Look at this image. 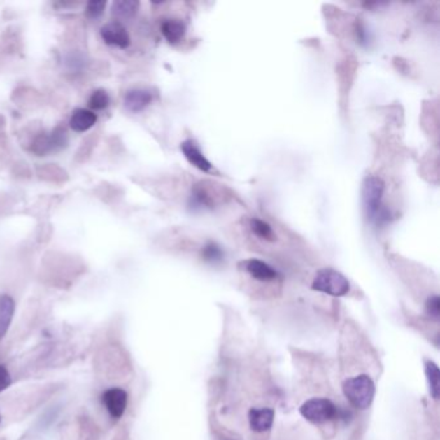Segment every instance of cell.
Here are the masks:
<instances>
[{"label":"cell","instance_id":"cell-1","mask_svg":"<svg viewBox=\"0 0 440 440\" xmlns=\"http://www.w3.org/2000/svg\"><path fill=\"white\" fill-rule=\"evenodd\" d=\"M385 181L378 176H368L362 187V199L369 221L381 226L389 221L390 213L382 206Z\"/></svg>","mask_w":440,"mask_h":440},{"label":"cell","instance_id":"cell-2","mask_svg":"<svg viewBox=\"0 0 440 440\" xmlns=\"http://www.w3.org/2000/svg\"><path fill=\"white\" fill-rule=\"evenodd\" d=\"M374 382L367 374H360L346 380L343 383V394L353 407L367 409L372 404L374 398Z\"/></svg>","mask_w":440,"mask_h":440},{"label":"cell","instance_id":"cell-3","mask_svg":"<svg viewBox=\"0 0 440 440\" xmlns=\"http://www.w3.org/2000/svg\"><path fill=\"white\" fill-rule=\"evenodd\" d=\"M313 290L329 294L333 297H342L350 291L348 278L333 269H322L318 271L313 282Z\"/></svg>","mask_w":440,"mask_h":440},{"label":"cell","instance_id":"cell-4","mask_svg":"<svg viewBox=\"0 0 440 440\" xmlns=\"http://www.w3.org/2000/svg\"><path fill=\"white\" fill-rule=\"evenodd\" d=\"M69 145L66 129L59 125L50 134L41 133L34 139L31 151L38 157H45L52 152H59Z\"/></svg>","mask_w":440,"mask_h":440},{"label":"cell","instance_id":"cell-5","mask_svg":"<svg viewBox=\"0 0 440 440\" xmlns=\"http://www.w3.org/2000/svg\"><path fill=\"white\" fill-rule=\"evenodd\" d=\"M299 412L313 424H324L336 417L337 408L328 399L314 398L306 400L299 408Z\"/></svg>","mask_w":440,"mask_h":440},{"label":"cell","instance_id":"cell-6","mask_svg":"<svg viewBox=\"0 0 440 440\" xmlns=\"http://www.w3.org/2000/svg\"><path fill=\"white\" fill-rule=\"evenodd\" d=\"M101 38L108 45L117 47L120 50L128 48L131 44V38H129V34L127 31V29L118 21L102 26L101 27Z\"/></svg>","mask_w":440,"mask_h":440},{"label":"cell","instance_id":"cell-7","mask_svg":"<svg viewBox=\"0 0 440 440\" xmlns=\"http://www.w3.org/2000/svg\"><path fill=\"white\" fill-rule=\"evenodd\" d=\"M239 266L244 271H247L253 279H257L261 282H271V281H275L279 275L274 267H271L269 264H266L261 260H256V258L243 261L239 264Z\"/></svg>","mask_w":440,"mask_h":440},{"label":"cell","instance_id":"cell-8","mask_svg":"<svg viewBox=\"0 0 440 440\" xmlns=\"http://www.w3.org/2000/svg\"><path fill=\"white\" fill-rule=\"evenodd\" d=\"M102 402L113 418H120L125 412L128 395L125 390L114 388L105 391V394L102 395Z\"/></svg>","mask_w":440,"mask_h":440},{"label":"cell","instance_id":"cell-9","mask_svg":"<svg viewBox=\"0 0 440 440\" xmlns=\"http://www.w3.org/2000/svg\"><path fill=\"white\" fill-rule=\"evenodd\" d=\"M181 151H183V157L190 163L191 166L198 168L199 171L203 172H211L212 171V164L208 160L204 154L201 152L198 143L194 140H186L181 143Z\"/></svg>","mask_w":440,"mask_h":440},{"label":"cell","instance_id":"cell-10","mask_svg":"<svg viewBox=\"0 0 440 440\" xmlns=\"http://www.w3.org/2000/svg\"><path fill=\"white\" fill-rule=\"evenodd\" d=\"M154 100V94L146 88H133L125 93V106L131 113H140Z\"/></svg>","mask_w":440,"mask_h":440},{"label":"cell","instance_id":"cell-11","mask_svg":"<svg viewBox=\"0 0 440 440\" xmlns=\"http://www.w3.org/2000/svg\"><path fill=\"white\" fill-rule=\"evenodd\" d=\"M274 411L271 408H252L248 416L250 429L256 432L270 430L274 424Z\"/></svg>","mask_w":440,"mask_h":440},{"label":"cell","instance_id":"cell-12","mask_svg":"<svg viewBox=\"0 0 440 440\" xmlns=\"http://www.w3.org/2000/svg\"><path fill=\"white\" fill-rule=\"evenodd\" d=\"M97 122V115L87 108H76L73 111L69 125L71 129L78 133L87 132Z\"/></svg>","mask_w":440,"mask_h":440},{"label":"cell","instance_id":"cell-13","mask_svg":"<svg viewBox=\"0 0 440 440\" xmlns=\"http://www.w3.org/2000/svg\"><path fill=\"white\" fill-rule=\"evenodd\" d=\"M189 207L192 211H201L206 208L213 207V199L211 197V192L207 189V186H204V183L195 185V187L192 189L190 199H189Z\"/></svg>","mask_w":440,"mask_h":440},{"label":"cell","instance_id":"cell-14","mask_svg":"<svg viewBox=\"0 0 440 440\" xmlns=\"http://www.w3.org/2000/svg\"><path fill=\"white\" fill-rule=\"evenodd\" d=\"M13 314L15 301L8 294H3L0 297V339H3L8 332Z\"/></svg>","mask_w":440,"mask_h":440},{"label":"cell","instance_id":"cell-15","mask_svg":"<svg viewBox=\"0 0 440 440\" xmlns=\"http://www.w3.org/2000/svg\"><path fill=\"white\" fill-rule=\"evenodd\" d=\"M160 30L166 42L171 44L181 42L186 34V26L180 20H166L160 26Z\"/></svg>","mask_w":440,"mask_h":440},{"label":"cell","instance_id":"cell-16","mask_svg":"<svg viewBox=\"0 0 440 440\" xmlns=\"http://www.w3.org/2000/svg\"><path fill=\"white\" fill-rule=\"evenodd\" d=\"M425 374L429 382V389L432 398L435 400L439 399L440 392V374L439 368L434 362H426L425 364Z\"/></svg>","mask_w":440,"mask_h":440},{"label":"cell","instance_id":"cell-17","mask_svg":"<svg viewBox=\"0 0 440 440\" xmlns=\"http://www.w3.org/2000/svg\"><path fill=\"white\" fill-rule=\"evenodd\" d=\"M140 3L134 0H118L113 3V15L119 18H131L137 13Z\"/></svg>","mask_w":440,"mask_h":440},{"label":"cell","instance_id":"cell-18","mask_svg":"<svg viewBox=\"0 0 440 440\" xmlns=\"http://www.w3.org/2000/svg\"><path fill=\"white\" fill-rule=\"evenodd\" d=\"M250 232L255 234L257 238L262 241H275V234L273 227L270 225L260 220V218H252L250 221Z\"/></svg>","mask_w":440,"mask_h":440},{"label":"cell","instance_id":"cell-19","mask_svg":"<svg viewBox=\"0 0 440 440\" xmlns=\"http://www.w3.org/2000/svg\"><path fill=\"white\" fill-rule=\"evenodd\" d=\"M90 108L93 110H104L108 108L110 105V96L105 90H96L91 94L90 100H88Z\"/></svg>","mask_w":440,"mask_h":440},{"label":"cell","instance_id":"cell-20","mask_svg":"<svg viewBox=\"0 0 440 440\" xmlns=\"http://www.w3.org/2000/svg\"><path fill=\"white\" fill-rule=\"evenodd\" d=\"M203 257L211 264H217V262L222 261L224 252L220 246H217L216 243L211 241L203 248Z\"/></svg>","mask_w":440,"mask_h":440},{"label":"cell","instance_id":"cell-21","mask_svg":"<svg viewBox=\"0 0 440 440\" xmlns=\"http://www.w3.org/2000/svg\"><path fill=\"white\" fill-rule=\"evenodd\" d=\"M106 8V1H90L85 7V15L91 20H97L104 15V10Z\"/></svg>","mask_w":440,"mask_h":440},{"label":"cell","instance_id":"cell-22","mask_svg":"<svg viewBox=\"0 0 440 440\" xmlns=\"http://www.w3.org/2000/svg\"><path fill=\"white\" fill-rule=\"evenodd\" d=\"M426 314L432 319H439L440 316V299L438 296H432L426 301Z\"/></svg>","mask_w":440,"mask_h":440},{"label":"cell","instance_id":"cell-23","mask_svg":"<svg viewBox=\"0 0 440 440\" xmlns=\"http://www.w3.org/2000/svg\"><path fill=\"white\" fill-rule=\"evenodd\" d=\"M12 378H10V374L8 371L3 366H0V391L6 390L10 385Z\"/></svg>","mask_w":440,"mask_h":440},{"label":"cell","instance_id":"cell-24","mask_svg":"<svg viewBox=\"0 0 440 440\" xmlns=\"http://www.w3.org/2000/svg\"><path fill=\"white\" fill-rule=\"evenodd\" d=\"M0 420H1V418H0Z\"/></svg>","mask_w":440,"mask_h":440}]
</instances>
